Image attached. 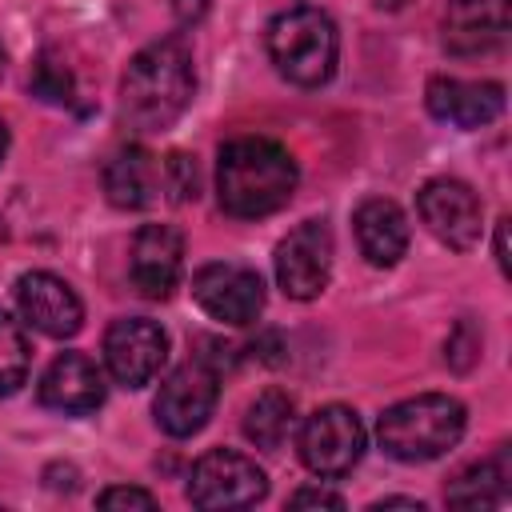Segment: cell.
I'll list each match as a JSON object with an SVG mask.
<instances>
[{"label": "cell", "instance_id": "obj_20", "mask_svg": "<svg viewBox=\"0 0 512 512\" xmlns=\"http://www.w3.org/2000/svg\"><path fill=\"white\" fill-rule=\"evenodd\" d=\"M292 428H296V404H292V396L280 392V388L260 392V396L248 404V412H244V436H248L256 448H264V452H276V448L292 436Z\"/></svg>", "mask_w": 512, "mask_h": 512}, {"label": "cell", "instance_id": "obj_3", "mask_svg": "<svg viewBox=\"0 0 512 512\" xmlns=\"http://www.w3.org/2000/svg\"><path fill=\"white\" fill-rule=\"evenodd\" d=\"M464 404L456 396L444 392H420L412 400H400L392 408H384L376 436L380 448L404 464H420V460H436L448 448L460 444L464 436Z\"/></svg>", "mask_w": 512, "mask_h": 512}, {"label": "cell", "instance_id": "obj_9", "mask_svg": "<svg viewBox=\"0 0 512 512\" xmlns=\"http://www.w3.org/2000/svg\"><path fill=\"white\" fill-rule=\"evenodd\" d=\"M416 212L424 220V228L456 248V252H468L476 240H480V228H484V208H480V196L464 184V180H452V176H436L428 180L420 192H416Z\"/></svg>", "mask_w": 512, "mask_h": 512}, {"label": "cell", "instance_id": "obj_30", "mask_svg": "<svg viewBox=\"0 0 512 512\" xmlns=\"http://www.w3.org/2000/svg\"><path fill=\"white\" fill-rule=\"evenodd\" d=\"M4 64H8V52H4V44H0V76H4Z\"/></svg>", "mask_w": 512, "mask_h": 512}, {"label": "cell", "instance_id": "obj_12", "mask_svg": "<svg viewBox=\"0 0 512 512\" xmlns=\"http://www.w3.org/2000/svg\"><path fill=\"white\" fill-rule=\"evenodd\" d=\"M16 304H20V316H24L36 332H44V336H52V340L76 336L80 324H84V304H80L76 288H72L64 276L44 272V268L24 272V276L16 280Z\"/></svg>", "mask_w": 512, "mask_h": 512}, {"label": "cell", "instance_id": "obj_6", "mask_svg": "<svg viewBox=\"0 0 512 512\" xmlns=\"http://www.w3.org/2000/svg\"><path fill=\"white\" fill-rule=\"evenodd\" d=\"M364 456V424L352 408L344 404H324L316 408L304 428H300V460L316 476H344L360 464Z\"/></svg>", "mask_w": 512, "mask_h": 512}, {"label": "cell", "instance_id": "obj_22", "mask_svg": "<svg viewBox=\"0 0 512 512\" xmlns=\"http://www.w3.org/2000/svg\"><path fill=\"white\" fill-rule=\"evenodd\" d=\"M32 92L48 104H68L76 96V80H72V68L56 56V52H40L36 68H32Z\"/></svg>", "mask_w": 512, "mask_h": 512}, {"label": "cell", "instance_id": "obj_21", "mask_svg": "<svg viewBox=\"0 0 512 512\" xmlns=\"http://www.w3.org/2000/svg\"><path fill=\"white\" fill-rule=\"evenodd\" d=\"M28 364H32L28 336H24L20 320H12L0 308V396L20 392V384L28 380Z\"/></svg>", "mask_w": 512, "mask_h": 512}, {"label": "cell", "instance_id": "obj_1", "mask_svg": "<svg viewBox=\"0 0 512 512\" xmlns=\"http://www.w3.org/2000/svg\"><path fill=\"white\" fill-rule=\"evenodd\" d=\"M196 92L192 48L184 36H164L128 60L120 80V116L136 132H160L184 116Z\"/></svg>", "mask_w": 512, "mask_h": 512}, {"label": "cell", "instance_id": "obj_19", "mask_svg": "<svg viewBox=\"0 0 512 512\" xmlns=\"http://www.w3.org/2000/svg\"><path fill=\"white\" fill-rule=\"evenodd\" d=\"M512 496V460H508V448H500L496 456L464 468L452 488H448V504L456 508H492V504H504Z\"/></svg>", "mask_w": 512, "mask_h": 512}, {"label": "cell", "instance_id": "obj_10", "mask_svg": "<svg viewBox=\"0 0 512 512\" xmlns=\"http://www.w3.org/2000/svg\"><path fill=\"white\" fill-rule=\"evenodd\" d=\"M332 276V232L324 220L296 224L276 244V280L292 300H316Z\"/></svg>", "mask_w": 512, "mask_h": 512}, {"label": "cell", "instance_id": "obj_5", "mask_svg": "<svg viewBox=\"0 0 512 512\" xmlns=\"http://www.w3.org/2000/svg\"><path fill=\"white\" fill-rule=\"evenodd\" d=\"M268 492V476L256 460H248L244 452L232 448H212L192 464L188 476V500L196 508H252L256 500H264Z\"/></svg>", "mask_w": 512, "mask_h": 512}, {"label": "cell", "instance_id": "obj_28", "mask_svg": "<svg viewBox=\"0 0 512 512\" xmlns=\"http://www.w3.org/2000/svg\"><path fill=\"white\" fill-rule=\"evenodd\" d=\"M4 152H8V128L0 124V164H4Z\"/></svg>", "mask_w": 512, "mask_h": 512}, {"label": "cell", "instance_id": "obj_15", "mask_svg": "<svg viewBox=\"0 0 512 512\" xmlns=\"http://www.w3.org/2000/svg\"><path fill=\"white\" fill-rule=\"evenodd\" d=\"M428 112L456 128H484L504 112V88L496 80H456L436 76L428 80Z\"/></svg>", "mask_w": 512, "mask_h": 512}, {"label": "cell", "instance_id": "obj_26", "mask_svg": "<svg viewBox=\"0 0 512 512\" xmlns=\"http://www.w3.org/2000/svg\"><path fill=\"white\" fill-rule=\"evenodd\" d=\"M172 8L180 16V24H196L208 12V0H172Z\"/></svg>", "mask_w": 512, "mask_h": 512}, {"label": "cell", "instance_id": "obj_2", "mask_svg": "<svg viewBox=\"0 0 512 512\" xmlns=\"http://www.w3.org/2000/svg\"><path fill=\"white\" fill-rule=\"evenodd\" d=\"M296 160L284 144L268 136H240L220 148L216 196L220 208L236 220H260L284 208L296 192Z\"/></svg>", "mask_w": 512, "mask_h": 512}, {"label": "cell", "instance_id": "obj_13", "mask_svg": "<svg viewBox=\"0 0 512 512\" xmlns=\"http://www.w3.org/2000/svg\"><path fill=\"white\" fill-rule=\"evenodd\" d=\"M128 272H132V284L140 288V296H148V300L172 296V288L180 284V272H184V236L172 224H144L132 240Z\"/></svg>", "mask_w": 512, "mask_h": 512}, {"label": "cell", "instance_id": "obj_27", "mask_svg": "<svg viewBox=\"0 0 512 512\" xmlns=\"http://www.w3.org/2000/svg\"><path fill=\"white\" fill-rule=\"evenodd\" d=\"M376 508H412V512H424V504L420 500H408V496H388V500H376L372 504V512Z\"/></svg>", "mask_w": 512, "mask_h": 512}, {"label": "cell", "instance_id": "obj_14", "mask_svg": "<svg viewBox=\"0 0 512 512\" xmlns=\"http://www.w3.org/2000/svg\"><path fill=\"white\" fill-rule=\"evenodd\" d=\"M40 404L64 416H88L104 404V372L84 352H60L40 376Z\"/></svg>", "mask_w": 512, "mask_h": 512}, {"label": "cell", "instance_id": "obj_29", "mask_svg": "<svg viewBox=\"0 0 512 512\" xmlns=\"http://www.w3.org/2000/svg\"><path fill=\"white\" fill-rule=\"evenodd\" d=\"M376 4H380V8H404L408 0H376Z\"/></svg>", "mask_w": 512, "mask_h": 512}, {"label": "cell", "instance_id": "obj_25", "mask_svg": "<svg viewBox=\"0 0 512 512\" xmlns=\"http://www.w3.org/2000/svg\"><path fill=\"white\" fill-rule=\"evenodd\" d=\"M292 508H344V496L332 488H300L292 492Z\"/></svg>", "mask_w": 512, "mask_h": 512}, {"label": "cell", "instance_id": "obj_11", "mask_svg": "<svg viewBox=\"0 0 512 512\" xmlns=\"http://www.w3.org/2000/svg\"><path fill=\"white\" fill-rule=\"evenodd\" d=\"M192 300L212 320L244 328L264 312V280L244 264L216 260V264H204L192 276Z\"/></svg>", "mask_w": 512, "mask_h": 512}, {"label": "cell", "instance_id": "obj_18", "mask_svg": "<svg viewBox=\"0 0 512 512\" xmlns=\"http://www.w3.org/2000/svg\"><path fill=\"white\" fill-rule=\"evenodd\" d=\"M164 188V172L148 148H124L104 168V192L116 208H148Z\"/></svg>", "mask_w": 512, "mask_h": 512}, {"label": "cell", "instance_id": "obj_4", "mask_svg": "<svg viewBox=\"0 0 512 512\" xmlns=\"http://www.w3.org/2000/svg\"><path fill=\"white\" fill-rule=\"evenodd\" d=\"M268 56L288 84H300V88L328 84L340 56V36L332 16L312 4L280 12L268 24Z\"/></svg>", "mask_w": 512, "mask_h": 512}, {"label": "cell", "instance_id": "obj_17", "mask_svg": "<svg viewBox=\"0 0 512 512\" xmlns=\"http://www.w3.org/2000/svg\"><path fill=\"white\" fill-rule=\"evenodd\" d=\"M352 228L364 260L376 268H392L408 252V216L400 212L396 200H384V196L364 200L352 216Z\"/></svg>", "mask_w": 512, "mask_h": 512}, {"label": "cell", "instance_id": "obj_24", "mask_svg": "<svg viewBox=\"0 0 512 512\" xmlns=\"http://www.w3.org/2000/svg\"><path fill=\"white\" fill-rule=\"evenodd\" d=\"M96 504L100 508H108V512H116V508H144V512H152L156 508V496L152 492H144V488H104L100 496H96Z\"/></svg>", "mask_w": 512, "mask_h": 512}, {"label": "cell", "instance_id": "obj_8", "mask_svg": "<svg viewBox=\"0 0 512 512\" xmlns=\"http://www.w3.org/2000/svg\"><path fill=\"white\" fill-rule=\"evenodd\" d=\"M168 360V336L156 320L148 316H124L112 320L104 332V364L116 384L124 388H144L160 376Z\"/></svg>", "mask_w": 512, "mask_h": 512}, {"label": "cell", "instance_id": "obj_23", "mask_svg": "<svg viewBox=\"0 0 512 512\" xmlns=\"http://www.w3.org/2000/svg\"><path fill=\"white\" fill-rule=\"evenodd\" d=\"M164 188L172 192V200H188V196H196V164H192V156H184V152H172L168 160H164Z\"/></svg>", "mask_w": 512, "mask_h": 512}, {"label": "cell", "instance_id": "obj_7", "mask_svg": "<svg viewBox=\"0 0 512 512\" xmlns=\"http://www.w3.org/2000/svg\"><path fill=\"white\" fill-rule=\"evenodd\" d=\"M216 396H220L216 368L208 360H188V364H180L176 372L164 376V384L156 392V404H152L156 424L168 436L184 440V436H192L208 424V416L216 408Z\"/></svg>", "mask_w": 512, "mask_h": 512}, {"label": "cell", "instance_id": "obj_16", "mask_svg": "<svg viewBox=\"0 0 512 512\" xmlns=\"http://www.w3.org/2000/svg\"><path fill=\"white\" fill-rule=\"evenodd\" d=\"M508 36V0H452L444 12V48L452 56H484Z\"/></svg>", "mask_w": 512, "mask_h": 512}]
</instances>
